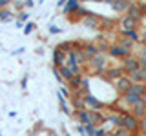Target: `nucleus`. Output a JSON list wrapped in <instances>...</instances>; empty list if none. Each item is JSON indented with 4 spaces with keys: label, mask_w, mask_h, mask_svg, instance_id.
Wrapping results in <instances>:
<instances>
[{
    "label": "nucleus",
    "mask_w": 146,
    "mask_h": 136,
    "mask_svg": "<svg viewBox=\"0 0 146 136\" xmlns=\"http://www.w3.org/2000/svg\"><path fill=\"white\" fill-rule=\"evenodd\" d=\"M122 127H126L128 131H131L133 134H137L141 131V120L135 118L131 112H128V114H124V125H122Z\"/></svg>",
    "instance_id": "nucleus-1"
},
{
    "label": "nucleus",
    "mask_w": 146,
    "mask_h": 136,
    "mask_svg": "<svg viewBox=\"0 0 146 136\" xmlns=\"http://www.w3.org/2000/svg\"><path fill=\"white\" fill-rule=\"evenodd\" d=\"M131 85H133V82H131V78L128 75H122L119 80H115V91H117V93H121V94L128 93Z\"/></svg>",
    "instance_id": "nucleus-2"
},
{
    "label": "nucleus",
    "mask_w": 146,
    "mask_h": 136,
    "mask_svg": "<svg viewBox=\"0 0 146 136\" xmlns=\"http://www.w3.org/2000/svg\"><path fill=\"white\" fill-rule=\"evenodd\" d=\"M122 69H124V73H128V75H131L133 71H139V69H141L139 58H135V56L124 58V62H122Z\"/></svg>",
    "instance_id": "nucleus-3"
},
{
    "label": "nucleus",
    "mask_w": 146,
    "mask_h": 136,
    "mask_svg": "<svg viewBox=\"0 0 146 136\" xmlns=\"http://www.w3.org/2000/svg\"><path fill=\"white\" fill-rule=\"evenodd\" d=\"M110 54H111L113 58H128V56H131V51L130 49H124V47H121L119 44H115V45H111L110 47Z\"/></svg>",
    "instance_id": "nucleus-4"
},
{
    "label": "nucleus",
    "mask_w": 146,
    "mask_h": 136,
    "mask_svg": "<svg viewBox=\"0 0 146 136\" xmlns=\"http://www.w3.org/2000/svg\"><path fill=\"white\" fill-rule=\"evenodd\" d=\"M86 105H88L91 111H102V109H104V103L100 102L95 94H91V93L86 94Z\"/></svg>",
    "instance_id": "nucleus-5"
},
{
    "label": "nucleus",
    "mask_w": 146,
    "mask_h": 136,
    "mask_svg": "<svg viewBox=\"0 0 146 136\" xmlns=\"http://www.w3.org/2000/svg\"><path fill=\"white\" fill-rule=\"evenodd\" d=\"M126 15H128V16H131L133 20H137V22H139L141 18L144 16V13H143V9H141V6H139V4L131 2V4H130V7H128V11H126Z\"/></svg>",
    "instance_id": "nucleus-6"
},
{
    "label": "nucleus",
    "mask_w": 146,
    "mask_h": 136,
    "mask_svg": "<svg viewBox=\"0 0 146 136\" xmlns=\"http://www.w3.org/2000/svg\"><path fill=\"white\" fill-rule=\"evenodd\" d=\"M66 60H68V53H64V51H60V49L55 47L53 49V63H55V67L66 65Z\"/></svg>",
    "instance_id": "nucleus-7"
},
{
    "label": "nucleus",
    "mask_w": 146,
    "mask_h": 136,
    "mask_svg": "<svg viewBox=\"0 0 146 136\" xmlns=\"http://www.w3.org/2000/svg\"><path fill=\"white\" fill-rule=\"evenodd\" d=\"M90 62H91L90 65L93 67V69H97V67H100V69H108V67H106L108 60H106V54H104V53H99V54H95V56L91 58Z\"/></svg>",
    "instance_id": "nucleus-8"
},
{
    "label": "nucleus",
    "mask_w": 146,
    "mask_h": 136,
    "mask_svg": "<svg viewBox=\"0 0 146 136\" xmlns=\"http://www.w3.org/2000/svg\"><path fill=\"white\" fill-rule=\"evenodd\" d=\"M122 98L128 102V105H141V103H146L144 96H139V94H133V93H124L122 94Z\"/></svg>",
    "instance_id": "nucleus-9"
},
{
    "label": "nucleus",
    "mask_w": 146,
    "mask_h": 136,
    "mask_svg": "<svg viewBox=\"0 0 146 136\" xmlns=\"http://www.w3.org/2000/svg\"><path fill=\"white\" fill-rule=\"evenodd\" d=\"M122 75H124V69H122V65H121V67H108V69H106V75H104V78L115 82V80L121 78Z\"/></svg>",
    "instance_id": "nucleus-10"
},
{
    "label": "nucleus",
    "mask_w": 146,
    "mask_h": 136,
    "mask_svg": "<svg viewBox=\"0 0 146 136\" xmlns=\"http://www.w3.org/2000/svg\"><path fill=\"white\" fill-rule=\"evenodd\" d=\"M90 120H91V124L100 125V124H106L108 122V116L104 114V112H100V111H91L90 109Z\"/></svg>",
    "instance_id": "nucleus-11"
},
{
    "label": "nucleus",
    "mask_w": 146,
    "mask_h": 136,
    "mask_svg": "<svg viewBox=\"0 0 146 136\" xmlns=\"http://www.w3.org/2000/svg\"><path fill=\"white\" fill-rule=\"evenodd\" d=\"M137 24H139V22L133 20V18H131V16H128V15L121 18V27H122V31H128V29H137Z\"/></svg>",
    "instance_id": "nucleus-12"
},
{
    "label": "nucleus",
    "mask_w": 146,
    "mask_h": 136,
    "mask_svg": "<svg viewBox=\"0 0 146 136\" xmlns=\"http://www.w3.org/2000/svg\"><path fill=\"white\" fill-rule=\"evenodd\" d=\"M108 122L115 127H122L124 125V114H121V112H111V114H108Z\"/></svg>",
    "instance_id": "nucleus-13"
},
{
    "label": "nucleus",
    "mask_w": 146,
    "mask_h": 136,
    "mask_svg": "<svg viewBox=\"0 0 146 136\" xmlns=\"http://www.w3.org/2000/svg\"><path fill=\"white\" fill-rule=\"evenodd\" d=\"M75 118L79 120L80 125L91 124V120H90V109H84V111H75Z\"/></svg>",
    "instance_id": "nucleus-14"
},
{
    "label": "nucleus",
    "mask_w": 146,
    "mask_h": 136,
    "mask_svg": "<svg viewBox=\"0 0 146 136\" xmlns=\"http://www.w3.org/2000/svg\"><path fill=\"white\" fill-rule=\"evenodd\" d=\"M79 7H80L79 0H68V4L62 7V13H64V15H71V13H75Z\"/></svg>",
    "instance_id": "nucleus-15"
},
{
    "label": "nucleus",
    "mask_w": 146,
    "mask_h": 136,
    "mask_svg": "<svg viewBox=\"0 0 146 136\" xmlns=\"http://www.w3.org/2000/svg\"><path fill=\"white\" fill-rule=\"evenodd\" d=\"M71 103H73V107H75V111H84V109H88V105H86V96H71Z\"/></svg>",
    "instance_id": "nucleus-16"
},
{
    "label": "nucleus",
    "mask_w": 146,
    "mask_h": 136,
    "mask_svg": "<svg viewBox=\"0 0 146 136\" xmlns=\"http://www.w3.org/2000/svg\"><path fill=\"white\" fill-rule=\"evenodd\" d=\"M130 0H115V2L111 4V7L115 9L117 13H126L128 11V7H130Z\"/></svg>",
    "instance_id": "nucleus-17"
},
{
    "label": "nucleus",
    "mask_w": 146,
    "mask_h": 136,
    "mask_svg": "<svg viewBox=\"0 0 146 136\" xmlns=\"http://www.w3.org/2000/svg\"><path fill=\"white\" fill-rule=\"evenodd\" d=\"M84 53H86V56H88V60H91V58L95 56V54H99L100 51H99V47L95 44H84Z\"/></svg>",
    "instance_id": "nucleus-18"
},
{
    "label": "nucleus",
    "mask_w": 146,
    "mask_h": 136,
    "mask_svg": "<svg viewBox=\"0 0 146 136\" xmlns=\"http://www.w3.org/2000/svg\"><path fill=\"white\" fill-rule=\"evenodd\" d=\"M128 93H133V94H139V96H144V94H146V84H144V82H141V84H133Z\"/></svg>",
    "instance_id": "nucleus-19"
},
{
    "label": "nucleus",
    "mask_w": 146,
    "mask_h": 136,
    "mask_svg": "<svg viewBox=\"0 0 146 136\" xmlns=\"http://www.w3.org/2000/svg\"><path fill=\"white\" fill-rule=\"evenodd\" d=\"M84 26L86 27H91V29H97V27L100 26V22H99V18L95 16V15H91V13H90V15L84 18Z\"/></svg>",
    "instance_id": "nucleus-20"
},
{
    "label": "nucleus",
    "mask_w": 146,
    "mask_h": 136,
    "mask_svg": "<svg viewBox=\"0 0 146 136\" xmlns=\"http://www.w3.org/2000/svg\"><path fill=\"white\" fill-rule=\"evenodd\" d=\"M58 71H60V76H62V80L64 82H70L73 76H75V73H73L71 67H68V65H62V67H58Z\"/></svg>",
    "instance_id": "nucleus-21"
},
{
    "label": "nucleus",
    "mask_w": 146,
    "mask_h": 136,
    "mask_svg": "<svg viewBox=\"0 0 146 136\" xmlns=\"http://www.w3.org/2000/svg\"><path fill=\"white\" fill-rule=\"evenodd\" d=\"M131 114H133L135 118H144L146 116V103H141V105H133L131 107Z\"/></svg>",
    "instance_id": "nucleus-22"
},
{
    "label": "nucleus",
    "mask_w": 146,
    "mask_h": 136,
    "mask_svg": "<svg viewBox=\"0 0 146 136\" xmlns=\"http://www.w3.org/2000/svg\"><path fill=\"white\" fill-rule=\"evenodd\" d=\"M80 84H82V75H75L70 82H68V85H70V89H71V91L80 89Z\"/></svg>",
    "instance_id": "nucleus-23"
},
{
    "label": "nucleus",
    "mask_w": 146,
    "mask_h": 136,
    "mask_svg": "<svg viewBox=\"0 0 146 136\" xmlns=\"http://www.w3.org/2000/svg\"><path fill=\"white\" fill-rule=\"evenodd\" d=\"M121 36H126V38L133 40L135 44L141 40V36H139V33H137V29H128V31H122V35H121Z\"/></svg>",
    "instance_id": "nucleus-24"
},
{
    "label": "nucleus",
    "mask_w": 146,
    "mask_h": 136,
    "mask_svg": "<svg viewBox=\"0 0 146 136\" xmlns=\"http://www.w3.org/2000/svg\"><path fill=\"white\" fill-rule=\"evenodd\" d=\"M117 44L121 45V47H124V49H130V51H131V49H133V45H135V42H133V40L126 38V36H121Z\"/></svg>",
    "instance_id": "nucleus-25"
},
{
    "label": "nucleus",
    "mask_w": 146,
    "mask_h": 136,
    "mask_svg": "<svg viewBox=\"0 0 146 136\" xmlns=\"http://www.w3.org/2000/svg\"><path fill=\"white\" fill-rule=\"evenodd\" d=\"M57 96H58V102H60V107H62V111L66 112V114H73V112H71V109L68 107V103H66V96H64V94L60 93V91L57 93Z\"/></svg>",
    "instance_id": "nucleus-26"
},
{
    "label": "nucleus",
    "mask_w": 146,
    "mask_h": 136,
    "mask_svg": "<svg viewBox=\"0 0 146 136\" xmlns=\"http://www.w3.org/2000/svg\"><path fill=\"white\" fill-rule=\"evenodd\" d=\"M11 18H13V11H11V9H7V7L0 9V20H2V22H9Z\"/></svg>",
    "instance_id": "nucleus-27"
},
{
    "label": "nucleus",
    "mask_w": 146,
    "mask_h": 136,
    "mask_svg": "<svg viewBox=\"0 0 146 136\" xmlns=\"http://www.w3.org/2000/svg\"><path fill=\"white\" fill-rule=\"evenodd\" d=\"M111 136H133V133L128 131L126 127H115V131L111 133Z\"/></svg>",
    "instance_id": "nucleus-28"
},
{
    "label": "nucleus",
    "mask_w": 146,
    "mask_h": 136,
    "mask_svg": "<svg viewBox=\"0 0 146 136\" xmlns=\"http://www.w3.org/2000/svg\"><path fill=\"white\" fill-rule=\"evenodd\" d=\"M88 15H90V11H88L86 7H82V6H80L75 13H73V18H82V20H84V18L88 16Z\"/></svg>",
    "instance_id": "nucleus-29"
},
{
    "label": "nucleus",
    "mask_w": 146,
    "mask_h": 136,
    "mask_svg": "<svg viewBox=\"0 0 146 136\" xmlns=\"http://www.w3.org/2000/svg\"><path fill=\"white\" fill-rule=\"evenodd\" d=\"M95 45L99 47V51H100V53H106V51H110V47H111V45H110L106 40H99V42L95 44Z\"/></svg>",
    "instance_id": "nucleus-30"
},
{
    "label": "nucleus",
    "mask_w": 146,
    "mask_h": 136,
    "mask_svg": "<svg viewBox=\"0 0 146 136\" xmlns=\"http://www.w3.org/2000/svg\"><path fill=\"white\" fill-rule=\"evenodd\" d=\"M84 129H86V134H88V136H93L95 129H97V125H95V124H86Z\"/></svg>",
    "instance_id": "nucleus-31"
},
{
    "label": "nucleus",
    "mask_w": 146,
    "mask_h": 136,
    "mask_svg": "<svg viewBox=\"0 0 146 136\" xmlns=\"http://www.w3.org/2000/svg\"><path fill=\"white\" fill-rule=\"evenodd\" d=\"M80 89L84 91L86 94H88V91H90V80L86 78V76H82V84H80Z\"/></svg>",
    "instance_id": "nucleus-32"
},
{
    "label": "nucleus",
    "mask_w": 146,
    "mask_h": 136,
    "mask_svg": "<svg viewBox=\"0 0 146 136\" xmlns=\"http://www.w3.org/2000/svg\"><path fill=\"white\" fill-rule=\"evenodd\" d=\"M108 133H106V129H104V127H97V129H95V133H93V136H106Z\"/></svg>",
    "instance_id": "nucleus-33"
},
{
    "label": "nucleus",
    "mask_w": 146,
    "mask_h": 136,
    "mask_svg": "<svg viewBox=\"0 0 146 136\" xmlns=\"http://www.w3.org/2000/svg\"><path fill=\"white\" fill-rule=\"evenodd\" d=\"M137 58H139V63H141V67H143V69H146V56H144V54H139Z\"/></svg>",
    "instance_id": "nucleus-34"
},
{
    "label": "nucleus",
    "mask_w": 146,
    "mask_h": 136,
    "mask_svg": "<svg viewBox=\"0 0 146 136\" xmlns=\"http://www.w3.org/2000/svg\"><path fill=\"white\" fill-rule=\"evenodd\" d=\"M141 133L146 134V116H144V118H141Z\"/></svg>",
    "instance_id": "nucleus-35"
},
{
    "label": "nucleus",
    "mask_w": 146,
    "mask_h": 136,
    "mask_svg": "<svg viewBox=\"0 0 146 136\" xmlns=\"http://www.w3.org/2000/svg\"><path fill=\"white\" fill-rule=\"evenodd\" d=\"M11 2H13V0H0V9H2V7H7V6H11Z\"/></svg>",
    "instance_id": "nucleus-36"
},
{
    "label": "nucleus",
    "mask_w": 146,
    "mask_h": 136,
    "mask_svg": "<svg viewBox=\"0 0 146 136\" xmlns=\"http://www.w3.org/2000/svg\"><path fill=\"white\" fill-rule=\"evenodd\" d=\"M31 31H33V24H26V26H24V33H26V35H29Z\"/></svg>",
    "instance_id": "nucleus-37"
},
{
    "label": "nucleus",
    "mask_w": 146,
    "mask_h": 136,
    "mask_svg": "<svg viewBox=\"0 0 146 136\" xmlns=\"http://www.w3.org/2000/svg\"><path fill=\"white\" fill-rule=\"evenodd\" d=\"M60 93L64 94V96H73V93H71L70 89H66V87H62V89H60Z\"/></svg>",
    "instance_id": "nucleus-38"
},
{
    "label": "nucleus",
    "mask_w": 146,
    "mask_h": 136,
    "mask_svg": "<svg viewBox=\"0 0 146 136\" xmlns=\"http://www.w3.org/2000/svg\"><path fill=\"white\" fill-rule=\"evenodd\" d=\"M18 18H20V22H22V20H27V13H26V11L18 13Z\"/></svg>",
    "instance_id": "nucleus-39"
},
{
    "label": "nucleus",
    "mask_w": 146,
    "mask_h": 136,
    "mask_svg": "<svg viewBox=\"0 0 146 136\" xmlns=\"http://www.w3.org/2000/svg\"><path fill=\"white\" fill-rule=\"evenodd\" d=\"M49 33H60V27H57V26H51V27H49Z\"/></svg>",
    "instance_id": "nucleus-40"
},
{
    "label": "nucleus",
    "mask_w": 146,
    "mask_h": 136,
    "mask_svg": "<svg viewBox=\"0 0 146 136\" xmlns=\"http://www.w3.org/2000/svg\"><path fill=\"white\" fill-rule=\"evenodd\" d=\"M139 6H141V9H143V13H144V15H146V0H143V2H141Z\"/></svg>",
    "instance_id": "nucleus-41"
},
{
    "label": "nucleus",
    "mask_w": 146,
    "mask_h": 136,
    "mask_svg": "<svg viewBox=\"0 0 146 136\" xmlns=\"http://www.w3.org/2000/svg\"><path fill=\"white\" fill-rule=\"evenodd\" d=\"M24 6H26V7H33L35 4H33V0H26V2H24Z\"/></svg>",
    "instance_id": "nucleus-42"
},
{
    "label": "nucleus",
    "mask_w": 146,
    "mask_h": 136,
    "mask_svg": "<svg viewBox=\"0 0 146 136\" xmlns=\"http://www.w3.org/2000/svg\"><path fill=\"white\" fill-rule=\"evenodd\" d=\"M26 85H27V78H22V82H20V87H22V89H26Z\"/></svg>",
    "instance_id": "nucleus-43"
},
{
    "label": "nucleus",
    "mask_w": 146,
    "mask_h": 136,
    "mask_svg": "<svg viewBox=\"0 0 146 136\" xmlns=\"http://www.w3.org/2000/svg\"><path fill=\"white\" fill-rule=\"evenodd\" d=\"M141 75H143V82L146 84V69H143V67H141Z\"/></svg>",
    "instance_id": "nucleus-44"
},
{
    "label": "nucleus",
    "mask_w": 146,
    "mask_h": 136,
    "mask_svg": "<svg viewBox=\"0 0 146 136\" xmlns=\"http://www.w3.org/2000/svg\"><path fill=\"white\" fill-rule=\"evenodd\" d=\"M143 42L146 44V29H144V33H143Z\"/></svg>",
    "instance_id": "nucleus-45"
},
{
    "label": "nucleus",
    "mask_w": 146,
    "mask_h": 136,
    "mask_svg": "<svg viewBox=\"0 0 146 136\" xmlns=\"http://www.w3.org/2000/svg\"><path fill=\"white\" fill-rule=\"evenodd\" d=\"M106 136H111V133H108V134H106Z\"/></svg>",
    "instance_id": "nucleus-46"
},
{
    "label": "nucleus",
    "mask_w": 146,
    "mask_h": 136,
    "mask_svg": "<svg viewBox=\"0 0 146 136\" xmlns=\"http://www.w3.org/2000/svg\"><path fill=\"white\" fill-rule=\"evenodd\" d=\"M79 2H84V0H79Z\"/></svg>",
    "instance_id": "nucleus-47"
},
{
    "label": "nucleus",
    "mask_w": 146,
    "mask_h": 136,
    "mask_svg": "<svg viewBox=\"0 0 146 136\" xmlns=\"http://www.w3.org/2000/svg\"><path fill=\"white\" fill-rule=\"evenodd\" d=\"M95 2H100V0H95Z\"/></svg>",
    "instance_id": "nucleus-48"
},
{
    "label": "nucleus",
    "mask_w": 146,
    "mask_h": 136,
    "mask_svg": "<svg viewBox=\"0 0 146 136\" xmlns=\"http://www.w3.org/2000/svg\"><path fill=\"white\" fill-rule=\"evenodd\" d=\"M66 136H70V134H66Z\"/></svg>",
    "instance_id": "nucleus-49"
},
{
    "label": "nucleus",
    "mask_w": 146,
    "mask_h": 136,
    "mask_svg": "<svg viewBox=\"0 0 146 136\" xmlns=\"http://www.w3.org/2000/svg\"><path fill=\"white\" fill-rule=\"evenodd\" d=\"M113 2H115V0H113Z\"/></svg>",
    "instance_id": "nucleus-50"
},
{
    "label": "nucleus",
    "mask_w": 146,
    "mask_h": 136,
    "mask_svg": "<svg viewBox=\"0 0 146 136\" xmlns=\"http://www.w3.org/2000/svg\"><path fill=\"white\" fill-rule=\"evenodd\" d=\"M0 136H2V134H0Z\"/></svg>",
    "instance_id": "nucleus-51"
}]
</instances>
